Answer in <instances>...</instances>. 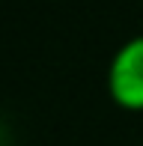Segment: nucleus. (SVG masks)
<instances>
[{"mask_svg": "<svg viewBox=\"0 0 143 146\" xmlns=\"http://www.w3.org/2000/svg\"><path fill=\"white\" fill-rule=\"evenodd\" d=\"M107 90L125 110H143V36L128 39L110 60Z\"/></svg>", "mask_w": 143, "mask_h": 146, "instance_id": "nucleus-1", "label": "nucleus"}]
</instances>
